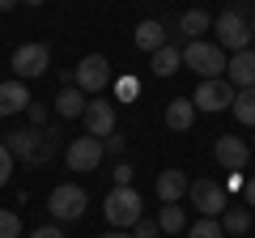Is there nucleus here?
Returning a JSON list of instances; mask_svg holds the SVG:
<instances>
[{
	"label": "nucleus",
	"instance_id": "nucleus-1",
	"mask_svg": "<svg viewBox=\"0 0 255 238\" xmlns=\"http://www.w3.org/2000/svg\"><path fill=\"white\" fill-rule=\"evenodd\" d=\"M9 153L21 157L26 166H47L55 153H60V132L47 123V128H21V132H9Z\"/></svg>",
	"mask_w": 255,
	"mask_h": 238
},
{
	"label": "nucleus",
	"instance_id": "nucleus-2",
	"mask_svg": "<svg viewBox=\"0 0 255 238\" xmlns=\"http://www.w3.org/2000/svg\"><path fill=\"white\" fill-rule=\"evenodd\" d=\"M213 34H217V47L230 55L247 51L251 47V17H247V9H226L213 17Z\"/></svg>",
	"mask_w": 255,
	"mask_h": 238
},
{
	"label": "nucleus",
	"instance_id": "nucleus-3",
	"mask_svg": "<svg viewBox=\"0 0 255 238\" xmlns=\"http://www.w3.org/2000/svg\"><path fill=\"white\" fill-rule=\"evenodd\" d=\"M140 192L136 187H111L107 200H102V213H107V221L115 230H128V226H136L140 217H145V209H140Z\"/></svg>",
	"mask_w": 255,
	"mask_h": 238
},
{
	"label": "nucleus",
	"instance_id": "nucleus-4",
	"mask_svg": "<svg viewBox=\"0 0 255 238\" xmlns=\"http://www.w3.org/2000/svg\"><path fill=\"white\" fill-rule=\"evenodd\" d=\"M183 64L191 68V73H200L204 81H213V77H226V51H221L217 43H204V38H191V43H183Z\"/></svg>",
	"mask_w": 255,
	"mask_h": 238
},
{
	"label": "nucleus",
	"instance_id": "nucleus-5",
	"mask_svg": "<svg viewBox=\"0 0 255 238\" xmlns=\"http://www.w3.org/2000/svg\"><path fill=\"white\" fill-rule=\"evenodd\" d=\"M9 68H13L17 81H34V77H43L47 68H51V47L47 43H21L17 51H13Z\"/></svg>",
	"mask_w": 255,
	"mask_h": 238
},
{
	"label": "nucleus",
	"instance_id": "nucleus-6",
	"mask_svg": "<svg viewBox=\"0 0 255 238\" xmlns=\"http://www.w3.org/2000/svg\"><path fill=\"white\" fill-rule=\"evenodd\" d=\"M85 204H90V196H85V187H77V183H60L51 196H47V213H51L60 226L85 217Z\"/></svg>",
	"mask_w": 255,
	"mask_h": 238
},
{
	"label": "nucleus",
	"instance_id": "nucleus-7",
	"mask_svg": "<svg viewBox=\"0 0 255 238\" xmlns=\"http://www.w3.org/2000/svg\"><path fill=\"white\" fill-rule=\"evenodd\" d=\"M73 85L81 94H90V98H98V94L111 85V60L107 55H85L81 64L73 68Z\"/></svg>",
	"mask_w": 255,
	"mask_h": 238
},
{
	"label": "nucleus",
	"instance_id": "nucleus-8",
	"mask_svg": "<svg viewBox=\"0 0 255 238\" xmlns=\"http://www.w3.org/2000/svg\"><path fill=\"white\" fill-rule=\"evenodd\" d=\"M102 140L98 136H77V140H68V149H64V166L68 170H77V174H90V170H98V162H102Z\"/></svg>",
	"mask_w": 255,
	"mask_h": 238
},
{
	"label": "nucleus",
	"instance_id": "nucleus-9",
	"mask_svg": "<svg viewBox=\"0 0 255 238\" xmlns=\"http://www.w3.org/2000/svg\"><path fill=\"white\" fill-rule=\"evenodd\" d=\"M187 196H191V204H196V213H200V217H221V213L230 209L226 187L213 183V179H196V183L187 187Z\"/></svg>",
	"mask_w": 255,
	"mask_h": 238
},
{
	"label": "nucleus",
	"instance_id": "nucleus-10",
	"mask_svg": "<svg viewBox=\"0 0 255 238\" xmlns=\"http://www.w3.org/2000/svg\"><path fill=\"white\" fill-rule=\"evenodd\" d=\"M234 94H238V90L226 81V77H213V81H204L200 90H196V98H191V102H196V111L217 115V111H226L230 102H234Z\"/></svg>",
	"mask_w": 255,
	"mask_h": 238
},
{
	"label": "nucleus",
	"instance_id": "nucleus-11",
	"mask_svg": "<svg viewBox=\"0 0 255 238\" xmlns=\"http://www.w3.org/2000/svg\"><path fill=\"white\" fill-rule=\"evenodd\" d=\"M85 132H90V136H111V132H115V102H107V98H90L85 102Z\"/></svg>",
	"mask_w": 255,
	"mask_h": 238
},
{
	"label": "nucleus",
	"instance_id": "nucleus-12",
	"mask_svg": "<svg viewBox=\"0 0 255 238\" xmlns=\"http://www.w3.org/2000/svg\"><path fill=\"white\" fill-rule=\"evenodd\" d=\"M213 157H217L226 170H247V162H251V145H247L243 136H217V145H213Z\"/></svg>",
	"mask_w": 255,
	"mask_h": 238
},
{
	"label": "nucleus",
	"instance_id": "nucleus-13",
	"mask_svg": "<svg viewBox=\"0 0 255 238\" xmlns=\"http://www.w3.org/2000/svg\"><path fill=\"white\" fill-rule=\"evenodd\" d=\"M226 81L234 85V90H255V51H251V47H247V51H238V55H230Z\"/></svg>",
	"mask_w": 255,
	"mask_h": 238
},
{
	"label": "nucleus",
	"instance_id": "nucleus-14",
	"mask_svg": "<svg viewBox=\"0 0 255 238\" xmlns=\"http://www.w3.org/2000/svg\"><path fill=\"white\" fill-rule=\"evenodd\" d=\"M30 90H26V81H0V119H9V115H21V111L30 107Z\"/></svg>",
	"mask_w": 255,
	"mask_h": 238
},
{
	"label": "nucleus",
	"instance_id": "nucleus-15",
	"mask_svg": "<svg viewBox=\"0 0 255 238\" xmlns=\"http://www.w3.org/2000/svg\"><path fill=\"white\" fill-rule=\"evenodd\" d=\"M162 119H166V128H170V132H187L191 123H196V102H191V98H170Z\"/></svg>",
	"mask_w": 255,
	"mask_h": 238
},
{
	"label": "nucleus",
	"instance_id": "nucleus-16",
	"mask_svg": "<svg viewBox=\"0 0 255 238\" xmlns=\"http://www.w3.org/2000/svg\"><path fill=\"white\" fill-rule=\"evenodd\" d=\"M149 68H153V77H174V73L183 68V47H179V43L157 47V51L149 55Z\"/></svg>",
	"mask_w": 255,
	"mask_h": 238
},
{
	"label": "nucleus",
	"instance_id": "nucleus-17",
	"mask_svg": "<svg viewBox=\"0 0 255 238\" xmlns=\"http://www.w3.org/2000/svg\"><path fill=\"white\" fill-rule=\"evenodd\" d=\"M187 187H191V179L183 170H162L157 174V196H162V204H179L187 196Z\"/></svg>",
	"mask_w": 255,
	"mask_h": 238
},
{
	"label": "nucleus",
	"instance_id": "nucleus-18",
	"mask_svg": "<svg viewBox=\"0 0 255 238\" xmlns=\"http://www.w3.org/2000/svg\"><path fill=\"white\" fill-rule=\"evenodd\" d=\"M85 102H90V94H81L77 85H64V90L55 94V115H60V119H81L85 115Z\"/></svg>",
	"mask_w": 255,
	"mask_h": 238
},
{
	"label": "nucleus",
	"instance_id": "nucleus-19",
	"mask_svg": "<svg viewBox=\"0 0 255 238\" xmlns=\"http://www.w3.org/2000/svg\"><path fill=\"white\" fill-rule=\"evenodd\" d=\"M132 38H136V47H140V51H149V55H153L157 47H166V26H162V21H153V17H145L136 30H132Z\"/></svg>",
	"mask_w": 255,
	"mask_h": 238
},
{
	"label": "nucleus",
	"instance_id": "nucleus-20",
	"mask_svg": "<svg viewBox=\"0 0 255 238\" xmlns=\"http://www.w3.org/2000/svg\"><path fill=\"white\" fill-rule=\"evenodd\" d=\"M204 30H213V17L204 9H187L179 17V34H183V43H191V38H200Z\"/></svg>",
	"mask_w": 255,
	"mask_h": 238
},
{
	"label": "nucleus",
	"instance_id": "nucleus-21",
	"mask_svg": "<svg viewBox=\"0 0 255 238\" xmlns=\"http://www.w3.org/2000/svg\"><path fill=\"white\" fill-rule=\"evenodd\" d=\"M157 230H162V234H183V230H187V213H183V204H162V213H157Z\"/></svg>",
	"mask_w": 255,
	"mask_h": 238
},
{
	"label": "nucleus",
	"instance_id": "nucleus-22",
	"mask_svg": "<svg viewBox=\"0 0 255 238\" xmlns=\"http://www.w3.org/2000/svg\"><path fill=\"white\" fill-rule=\"evenodd\" d=\"M230 111H234L238 123L255 128V90H238V94H234V102H230Z\"/></svg>",
	"mask_w": 255,
	"mask_h": 238
},
{
	"label": "nucleus",
	"instance_id": "nucleus-23",
	"mask_svg": "<svg viewBox=\"0 0 255 238\" xmlns=\"http://www.w3.org/2000/svg\"><path fill=\"white\" fill-rule=\"evenodd\" d=\"M217 221H221L226 234H247V230H251V209H226Z\"/></svg>",
	"mask_w": 255,
	"mask_h": 238
},
{
	"label": "nucleus",
	"instance_id": "nucleus-24",
	"mask_svg": "<svg viewBox=\"0 0 255 238\" xmlns=\"http://www.w3.org/2000/svg\"><path fill=\"white\" fill-rule=\"evenodd\" d=\"M187 238H226V230H221L217 217H200L196 226L187 230Z\"/></svg>",
	"mask_w": 255,
	"mask_h": 238
},
{
	"label": "nucleus",
	"instance_id": "nucleus-25",
	"mask_svg": "<svg viewBox=\"0 0 255 238\" xmlns=\"http://www.w3.org/2000/svg\"><path fill=\"white\" fill-rule=\"evenodd\" d=\"M0 238H21V217L13 209H0Z\"/></svg>",
	"mask_w": 255,
	"mask_h": 238
},
{
	"label": "nucleus",
	"instance_id": "nucleus-26",
	"mask_svg": "<svg viewBox=\"0 0 255 238\" xmlns=\"http://www.w3.org/2000/svg\"><path fill=\"white\" fill-rule=\"evenodd\" d=\"M115 94H119L124 102H132V98L140 94V81H136V77H119V81H115Z\"/></svg>",
	"mask_w": 255,
	"mask_h": 238
},
{
	"label": "nucleus",
	"instance_id": "nucleus-27",
	"mask_svg": "<svg viewBox=\"0 0 255 238\" xmlns=\"http://www.w3.org/2000/svg\"><path fill=\"white\" fill-rule=\"evenodd\" d=\"M13 162H17V157H13V153H9V145L0 140V187L13 179Z\"/></svg>",
	"mask_w": 255,
	"mask_h": 238
},
{
	"label": "nucleus",
	"instance_id": "nucleus-28",
	"mask_svg": "<svg viewBox=\"0 0 255 238\" xmlns=\"http://www.w3.org/2000/svg\"><path fill=\"white\" fill-rule=\"evenodd\" d=\"M162 230H157V217H140L136 226H132V238H157Z\"/></svg>",
	"mask_w": 255,
	"mask_h": 238
},
{
	"label": "nucleus",
	"instance_id": "nucleus-29",
	"mask_svg": "<svg viewBox=\"0 0 255 238\" xmlns=\"http://www.w3.org/2000/svg\"><path fill=\"white\" fill-rule=\"evenodd\" d=\"M26 115H30V128H47V119H51V111H47L43 102H30V107H26Z\"/></svg>",
	"mask_w": 255,
	"mask_h": 238
},
{
	"label": "nucleus",
	"instance_id": "nucleus-30",
	"mask_svg": "<svg viewBox=\"0 0 255 238\" xmlns=\"http://www.w3.org/2000/svg\"><path fill=\"white\" fill-rule=\"evenodd\" d=\"M111 174H115V187H132V174H136V170H132L128 162H119V166H115Z\"/></svg>",
	"mask_w": 255,
	"mask_h": 238
},
{
	"label": "nucleus",
	"instance_id": "nucleus-31",
	"mask_svg": "<svg viewBox=\"0 0 255 238\" xmlns=\"http://www.w3.org/2000/svg\"><path fill=\"white\" fill-rule=\"evenodd\" d=\"M243 204H247V209H255V174H247V179H243Z\"/></svg>",
	"mask_w": 255,
	"mask_h": 238
},
{
	"label": "nucleus",
	"instance_id": "nucleus-32",
	"mask_svg": "<svg viewBox=\"0 0 255 238\" xmlns=\"http://www.w3.org/2000/svg\"><path fill=\"white\" fill-rule=\"evenodd\" d=\"M30 238H64V230H60V221H55V226H38Z\"/></svg>",
	"mask_w": 255,
	"mask_h": 238
},
{
	"label": "nucleus",
	"instance_id": "nucleus-33",
	"mask_svg": "<svg viewBox=\"0 0 255 238\" xmlns=\"http://www.w3.org/2000/svg\"><path fill=\"white\" fill-rule=\"evenodd\" d=\"M102 149H107V153H124V136H115V132L102 136Z\"/></svg>",
	"mask_w": 255,
	"mask_h": 238
},
{
	"label": "nucleus",
	"instance_id": "nucleus-34",
	"mask_svg": "<svg viewBox=\"0 0 255 238\" xmlns=\"http://www.w3.org/2000/svg\"><path fill=\"white\" fill-rule=\"evenodd\" d=\"M102 238H132L128 230H111V234H102Z\"/></svg>",
	"mask_w": 255,
	"mask_h": 238
},
{
	"label": "nucleus",
	"instance_id": "nucleus-35",
	"mask_svg": "<svg viewBox=\"0 0 255 238\" xmlns=\"http://www.w3.org/2000/svg\"><path fill=\"white\" fill-rule=\"evenodd\" d=\"M13 4H21V0H0V13H9Z\"/></svg>",
	"mask_w": 255,
	"mask_h": 238
},
{
	"label": "nucleus",
	"instance_id": "nucleus-36",
	"mask_svg": "<svg viewBox=\"0 0 255 238\" xmlns=\"http://www.w3.org/2000/svg\"><path fill=\"white\" fill-rule=\"evenodd\" d=\"M26 4H30V9H38V4H43V0H26Z\"/></svg>",
	"mask_w": 255,
	"mask_h": 238
},
{
	"label": "nucleus",
	"instance_id": "nucleus-37",
	"mask_svg": "<svg viewBox=\"0 0 255 238\" xmlns=\"http://www.w3.org/2000/svg\"><path fill=\"white\" fill-rule=\"evenodd\" d=\"M251 43H255V17H251Z\"/></svg>",
	"mask_w": 255,
	"mask_h": 238
},
{
	"label": "nucleus",
	"instance_id": "nucleus-38",
	"mask_svg": "<svg viewBox=\"0 0 255 238\" xmlns=\"http://www.w3.org/2000/svg\"><path fill=\"white\" fill-rule=\"evenodd\" d=\"M251 153H255V145H251Z\"/></svg>",
	"mask_w": 255,
	"mask_h": 238
}]
</instances>
